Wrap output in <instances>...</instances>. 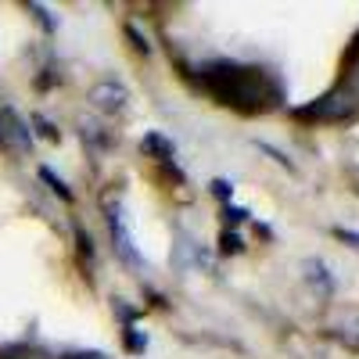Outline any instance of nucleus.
<instances>
[{
    "label": "nucleus",
    "mask_w": 359,
    "mask_h": 359,
    "mask_svg": "<svg viewBox=\"0 0 359 359\" xmlns=\"http://www.w3.org/2000/svg\"><path fill=\"white\" fill-rule=\"evenodd\" d=\"M208 86L230 104H241V101H259V76L252 69H237V65H223V69H212L208 76Z\"/></svg>",
    "instance_id": "obj_1"
},
{
    "label": "nucleus",
    "mask_w": 359,
    "mask_h": 359,
    "mask_svg": "<svg viewBox=\"0 0 359 359\" xmlns=\"http://www.w3.org/2000/svg\"><path fill=\"white\" fill-rule=\"evenodd\" d=\"M90 101H94L97 108H104V111H123L126 108V90L118 83H111V79H104V83H97L94 90H90Z\"/></svg>",
    "instance_id": "obj_2"
},
{
    "label": "nucleus",
    "mask_w": 359,
    "mask_h": 359,
    "mask_svg": "<svg viewBox=\"0 0 359 359\" xmlns=\"http://www.w3.org/2000/svg\"><path fill=\"white\" fill-rule=\"evenodd\" d=\"M111 233H115V241H118V252H123V259L137 266L133 241H130V230H126V223H123V216H118V212H111Z\"/></svg>",
    "instance_id": "obj_3"
},
{
    "label": "nucleus",
    "mask_w": 359,
    "mask_h": 359,
    "mask_svg": "<svg viewBox=\"0 0 359 359\" xmlns=\"http://www.w3.org/2000/svg\"><path fill=\"white\" fill-rule=\"evenodd\" d=\"M302 269H306V280H309V284H320L323 294H331V291H334V280L327 277V266H323L320 259H306Z\"/></svg>",
    "instance_id": "obj_4"
},
{
    "label": "nucleus",
    "mask_w": 359,
    "mask_h": 359,
    "mask_svg": "<svg viewBox=\"0 0 359 359\" xmlns=\"http://www.w3.org/2000/svg\"><path fill=\"white\" fill-rule=\"evenodd\" d=\"M40 176H43L47 184H50V187H54L57 194H62V198H72V194H69V187H65V184H62V180H57V176H54L50 169H40Z\"/></svg>",
    "instance_id": "obj_5"
}]
</instances>
